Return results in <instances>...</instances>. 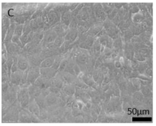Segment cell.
I'll return each mask as SVG.
<instances>
[{
    "label": "cell",
    "instance_id": "obj_24",
    "mask_svg": "<svg viewBox=\"0 0 156 126\" xmlns=\"http://www.w3.org/2000/svg\"><path fill=\"white\" fill-rule=\"evenodd\" d=\"M23 24H17L13 35L20 37L23 34Z\"/></svg>",
    "mask_w": 156,
    "mask_h": 126
},
{
    "label": "cell",
    "instance_id": "obj_13",
    "mask_svg": "<svg viewBox=\"0 0 156 126\" xmlns=\"http://www.w3.org/2000/svg\"><path fill=\"white\" fill-rule=\"evenodd\" d=\"M10 25V19L7 16H3L2 19V43L4 42L6 34Z\"/></svg>",
    "mask_w": 156,
    "mask_h": 126
},
{
    "label": "cell",
    "instance_id": "obj_26",
    "mask_svg": "<svg viewBox=\"0 0 156 126\" xmlns=\"http://www.w3.org/2000/svg\"><path fill=\"white\" fill-rule=\"evenodd\" d=\"M13 57V64L12 67L11 73H14L19 70L18 67V56H12Z\"/></svg>",
    "mask_w": 156,
    "mask_h": 126
},
{
    "label": "cell",
    "instance_id": "obj_17",
    "mask_svg": "<svg viewBox=\"0 0 156 126\" xmlns=\"http://www.w3.org/2000/svg\"><path fill=\"white\" fill-rule=\"evenodd\" d=\"M17 24L15 23H11L10 26L6 34V37L3 43H8L12 42V39L14 34V31Z\"/></svg>",
    "mask_w": 156,
    "mask_h": 126
},
{
    "label": "cell",
    "instance_id": "obj_27",
    "mask_svg": "<svg viewBox=\"0 0 156 126\" xmlns=\"http://www.w3.org/2000/svg\"><path fill=\"white\" fill-rule=\"evenodd\" d=\"M43 15V10L42 9H39L36 11L34 13L31 17L30 20H34V19H37V18H41L42 17Z\"/></svg>",
    "mask_w": 156,
    "mask_h": 126
},
{
    "label": "cell",
    "instance_id": "obj_23",
    "mask_svg": "<svg viewBox=\"0 0 156 126\" xmlns=\"http://www.w3.org/2000/svg\"><path fill=\"white\" fill-rule=\"evenodd\" d=\"M45 99L47 107L53 104L56 100L55 97L54 95L53 94H50V93L45 97Z\"/></svg>",
    "mask_w": 156,
    "mask_h": 126
},
{
    "label": "cell",
    "instance_id": "obj_18",
    "mask_svg": "<svg viewBox=\"0 0 156 126\" xmlns=\"http://www.w3.org/2000/svg\"><path fill=\"white\" fill-rule=\"evenodd\" d=\"M45 97L41 94L39 96L34 99V100L40 108V110L47 109V106L45 102Z\"/></svg>",
    "mask_w": 156,
    "mask_h": 126
},
{
    "label": "cell",
    "instance_id": "obj_21",
    "mask_svg": "<svg viewBox=\"0 0 156 126\" xmlns=\"http://www.w3.org/2000/svg\"><path fill=\"white\" fill-rule=\"evenodd\" d=\"M44 37V31H41L34 33L32 41L34 42L37 45L40 44Z\"/></svg>",
    "mask_w": 156,
    "mask_h": 126
},
{
    "label": "cell",
    "instance_id": "obj_6",
    "mask_svg": "<svg viewBox=\"0 0 156 126\" xmlns=\"http://www.w3.org/2000/svg\"><path fill=\"white\" fill-rule=\"evenodd\" d=\"M32 15L31 13L28 12L22 15H19L13 17L10 19L11 23H15L16 24H24L28 20H30Z\"/></svg>",
    "mask_w": 156,
    "mask_h": 126
},
{
    "label": "cell",
    "instance_id": "obj_7",
    "mask_svg": "<svg viewBox=\"0 0 156 126\" xmlns=\"http://www.w3.org/2000/svg\"><path fill=\"white\" fill-rule=\"evenodd\" d=\"M30 27L33 32L44 31V23L41 17L30 20Z\"/></svg>",
    "mask_w": 156,
    "mask_h": 126
},
{
    "label": "cell",
    "instance_id": "obj_4",
    "mask_svg": "<svg viewBox=\"0 0 156 126\" xmlns=\"http://www.w3.org/2000/svg\"><path fill=\"white\" fill-rule=\"evenodd\" d=\"M41 76L40 67H29L27 76V83L30 85H34Z\"/></svg>",
    "mask_w": 156,
    "mask_h": 126
},
{
    "label": "cell",
    "instance_id": "obj_12",
    "mask_svg": "<svg viewBox=\"0 0 156 126\" xmlns=\"http://www.w3.org/2000/svg\"><path fill=\"white\" fill-rule=\"evenodd\" d=\"M18 67L19 70L24 72L29 67V62L27 57L20 55L18 57Z\"/></svg>",
    "mask_w": 156,
    "mask_h": 126
},
{
    "label": "cell",
    "instance_id": "obj_5",
    "mask_svg": "<svg viewBox=\"0 0 156 126\" xmlns=\"http://www.w3.org/2000/svg\"><path fill=\"white\" fill-rule=\"evenodd\" d=\"M6 47L7 53L12 56H19L22 48L18 46L17 45L11 42L8 43H3Z\"/></svg>",
    "mask_w": 156,
    "mask_h": 126
},
{
    "label": "cell",
    "instance_id": "obj_16",
    "mask_svg": "<svg viewBox=\"0 0 156 126\" xmlns=\"http://www.w3.org/2000/svg\"><path fill=\"white\" fill-rule=\"evenodd\" d=\"M40 72H41V75L47 77L50 79L52 78L56 74L55 69L52 67L40 68Z\"/></svg>",
    "mask_w": 156,
    "mask_h": 126
},
{
    "label": "cell",
    "instance_id": "obj_8",
    "mask_svg": "<svg viewBox=\"0 0 156 126\" xmlns=\"http://www.w3.org/2000/svg\"><path fill=\"white\" fill-rule=\"evenodd\" d=\"M27 58L29 62V67H40L43 61L40 54L28 56Z\"/></svg>",
    "mask_w": 156,
    "mask_h": 126
},
{
    "label": "cell",
    "instance_id": "obj_25",
    "mask_svg": "<svg viewBox=\"0 0 156 126\" xmlns=\"http://www.w3.org/2000/svg\"><path fill=\"white\" fill-rule=\"evenodd\" d=\"M30 20H28L23 24V34H28L32 32L30 27Z\"/></svg>",
    "mask_w": 156,
    "mask_h": 126
},
{
    "label": "cell",
    "instance_id": "obj_10",
    "mask_svg": "<svg viewBox=\"0 0 156 126\" xmlns=\"http://www.w3.org/2000/svg\"><path fill=\"white\" fill-rule=\"evenodd\" d=\"M56 34L54 30L49 29L44 31V37L42 41L45 43H50L54 41L56 39Z\"/></svg>",
    "mask_w": 156,
    "mask_h": 126
},
{
    "label": "cell",
    "instance_id": "obj_28",
    "mask_svg": "<svg viewBox=\"0 0 156 126\" xmlns=\"http://www.w3.org/2000/svg\"><path fill=\"white\" fill-rule=\"evenodd\" d=\"M12 42L13 43L17 45L20 46V47L23 48L22 45L20 40V37L16 36V35H13L12 39Z\"/></svg>",
    "mask_w": 156,
    "mask_h": 126
},
{
    "label": "cell",
    "instance_id": "obj_14",
    "mask_svg": "<svg viewBox=\"0 0 156 126\" xmlns=\"http://www.w3.org/2000/svg\"><path fill=\"white\" fill-rule=\"evenodd\" d=\"M26 108L34 116L38 118L40 115V109L34 99L30 100L29 104Z\"/></svg>",
    "mask_w": 156,
    "mask_h": 126
},
{
    "label": "cell",
    "instance_id": "obj_22",
    "mask_svg": "<svg viewBox=\"0 0 156 126\" xmlns=\"http://www.w3.org/2000/svg\"><path fill=\"white\" fill-rule=\"evenodd\" d=\"M7 66L8 70V75L10 79L11 74L12 67L13 64V57L12 56L8 54V59L7 62L5 63Z\"/></svg>",
    "mask_w": 156,
    "mask_h": 126
},
{
    "label": "cell",
    "instance_id": "obj_11",
    "mask_svg": "<svg viewBox=\"0 0 156 126\" xmlns=\"http://www.w3.org/2000/svg\"><path fill=\"white\" fill-rule=\"evenodd\" d=\"M23 72L18 70L14 73H12L10 76V83L12 85L20 86L21 82Z\"/></svg>",
    "mask_w": 156,
    "mask_h": 126
},
{
    "label": "cell",
    "instance_id": "obj_2",
    "mask_svg": "<svg viewBox=\"0 0 156 126\" xmlns=\"http://www.w3.org/2000/svg\"><path fill=\"white\" fill-rule=\"evenodd\" d=\"M39 118L32 114L27 108H22L19 113V122L23 123L39 122Z\"/></svg>",
    "mask_w": 156,
    "mask_h": 126
},
{
    "label": "cell",
    "instance_id": "obj_19",
    "mask_svg": "<svg viewBox=\"0 0 156 126\" xmlns=\"http://www.w3.org/2000/svg\"><path fill=\"white\" fill-rule=\"evenodd\" d=\"M47 17L50 26L54 24L58 21V14L55 11H50L47 14Z\"/></svg>",
    "mask_w": 156,
    "mask_h": 126
},
{
    "label": "cell",
    "instance_id": "obj_15",
    "mask_svg": "<svg viewBox=\"0 0 156 126\" xmlns=\"http://www.w3.org/2000/svg\"><path fill=\"white\" fill-rule=\"evenodd\" d=\"M30 100H34L35 98L39 96L41 94V89L34 85H30L28 87Z\"/></svg>",
    "mask_w": 156,
    "mask_h": 126
},
{
    "label": "cell",
    "instance_id": "obj_20",
    "mask_svg": "<svg viewBox=\"0 0 156 126\" xmlns=\"http://www.w3.org/2000/svg\"><path fill=\"white\" fill-rule=\"evenodd\" d=\"M55 60V57L54 56L48 57L44 59L41 63L40 67V68L51 67L53 64Z\"/></svg>",
    "mask_w": 156,
    "mask_h": 126
},
{
    "label": "cell",
    "instance_id": "obj_1",
    "mask_svg": "<svg viewBox=\"0 0 156 126\" xmlns=\"http://www.w3.org/2000/svg\"><path fill=\"white\" fill-rule=\"evenodd\" d=\"M21 108L20 105L16 99L4 111H2V122H18L19 113Z\"/></svg>",
    "mask_w": 156,
    "mask_h": 126
},
{
    "label": "cell",
    "instance_id": "obj_9",
    "mask_svg": "<svg viewBox=\"0 0 156 126\" xmlns=\"http://www.w3.org/2000/svg\"><path fill=\"white\" fill-rule=\"evenodd\" d=\"M34 85L41 89L48 88L50 86V79L41 75L37 78Z\"/></svg>",
    "mask_w": 156,
    "mask_h": 126
},
{
    "label": "cell",
    "instance_id": "obj_3",
    "mask_svg": "<svg viewBox=\"0 0 156 126\" xmlns=\"http://www.w3.org/2000/svg\"><path fill=\"white\" fill-rule=\"evenodd\" d=\"M17 92V100L22 108H26L30 102L28 88H20Z\"/></svg>",
    "mask_w": 156,
    "mask_h": 126
}]
</instances>
